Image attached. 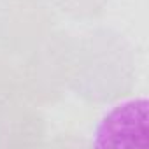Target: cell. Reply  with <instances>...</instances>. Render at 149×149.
<instances>
[{"mask_svg": "<svg viewBox=\"0 0 149 149\" xmlns=\"http://www.w3.org/2000/svg\"><path fill=\"white\" fill-rule=\"evenodd\" d=\"M132 47L114 30L97 28L77 39L76 72L70 91L88 104H112L135 86Z\"/></svg>", "mask_w": 149, "mask_h": 149, "instance_id": "obj_1", "label": "cell"}, {"mask_svg": "<svg viewBox=\"0 0 149 149\" xmlns=\"http://www.w3.org/2000/svg\"><path fill=\"white\" fill-rule=\"evenodd\" d=\"M77 39L65 32L51 35L26 54L21 67L25 98L32 105H53L70 90L76 72Z\"/></svg>", "mask_w": 149, "mask_h": 149, "instance_id": "obj_2", "label": "cell"}, {"mask_svg": "<svg viewBox=\"0 0 149 149\" xmlns=\"http://www.w3.org/2000/svg\"><path fill=\"white\" fill-rule=\"evenodd\" d=\"M53 23L46 0H4L0 6V53L26 56L51 35Z\"/></svg>", "mask_w": 149, "mask_h": 149, "instance_id": "obj_3", "label": "cell"}, {"mask_svg": "<svg viewBox=\"0 0 149 149\" xmlns=\"http://www.w3.org/2000/svg\"><path fill=\"white\" fill-rule=\"evenodd\" d=\"M147 100L128 98L112 105L97 123L91 144L97 147H140L146 149L147 139Z\"/></svg>", "mask_w": 149, "mask_h": 149, "instance_id": "obj_4", "label": "cell"}, {"mask_svg": "<svg viewBox=\"0 0 149 149\" xmlns=\"http://www.w3.org/2000/svg\"><path fill=\"white\" fill-rule=\"evenodd\" d=\"M44 139L46 119L37 105L19 102L0 114V149H33Z\"/></svg>", "mask_w": 149, "mask_h": 149, "instance_id": "obj_5", "label": "cell"}, {"mask_svg": "<svg viewBox=\"0 0 149 149\" xmlns=\"http://www.w3.org/2000/svg\"><path fill=\"white\" fill-rule=\"evenodd\" d=\"M23 98L25 93L19 70H16L4 56H0V114L19 104Z\"/></svg>", "mask_w": 149, "mask_h": 149, "instance_id": "obj_6", "label": "cell"}, {"mask_svg": "<svg viewBox=\"0 0 149 149\" xmlns=\"http://www.w3.org/2000/svg\"><path fill=\"white\" fill-rule=\"evenodd\" d=\"M109 0H47L49 7L74 19H95L104 14Z\"/></svg>", "mask_w": 149, "mask_h": 149, "instance_id": "obj_7", "label": "cell"}, {"mask_svg": "<svg viewBox=\"0 0 149 149\" xmlns=\"http://www.w3.org/2000/svg\"><path fill=\"white\" fill-rule=\"evenodd\" d=\"M2 2H4V0H0V6H2Z\"/></svg>", "mask_w": 149, "mask_h": 149, "instance_id": "obj_8", "label": "cell"}]
</instances>
